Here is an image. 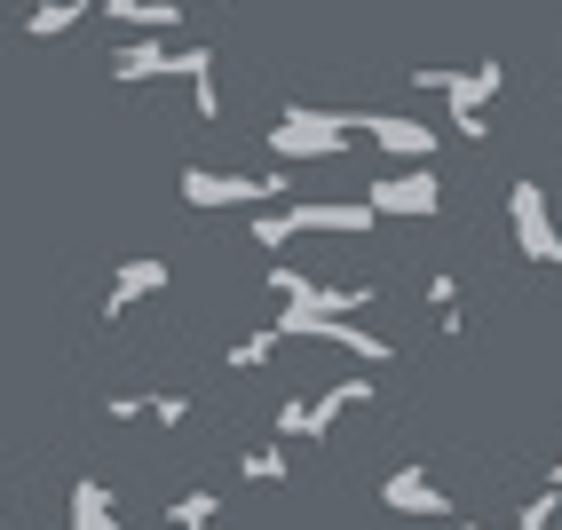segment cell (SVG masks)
Returning <instances> with one entry per match:
<instances>
[{"instance_id": "obj_1", "label": "cell", "mask_w": 562, "mask_h": 530, "mask_svg": "<svg viewBox=\"0 0 562 530\" xmlns=\"http://www.w3.org/2000/svg\"><path fill=\"white\" fill-rule=\"evenodd\" d=\"M364 230H381V214H372L364 199H349V206H333V199H310V206H261V214L246 222V238H254L261 253H285L293 238H364Z\"/></svg>"}, {"instance_id": "obj_2", "label": "cell", "mask_w": 562, "mask_h": 530, "mask_svg": "<svg viewBox=\"0 0 562 530\" xmlns=\"http://www.w3.org/2000/svg\"><path fill=\"white\" fill-rule=\"evenodd\" d=\"M372 396H381V388H372V372H341L333 388L285 396V404H278V420H270V436H278V443H317V436H333V428H341L349 411H364Z\"/></svg>"}, {"instance_id": "obj_3", "label": "cell", "mask_w": 562, "mask_h": 530, "mask_svg": "<svg viewBox=\"0 0 562 530\" xmlns=\"http://www.w3.org/2000/svg\"><path fill=\"white\" fill-rule=\"evenodd\" d=\"M349 150V111L333 103H285L270 120V159L302 167V159H341Z\"/></svg>"}, {"instance_id": "obj_4", "label": "cell", "mask_w": 562, "mask_h": 530, "mask_svg": "<svg viewBox=\"0 0 562 530\" xmlns=\"http://www.w3.org/2000/svg\"><path fill=\"white\" fill-rule=\"evenodd\" d=\"M199 71H214V48H167L159 32H143V41H120L111 48V80L127 88H151V80H199Z\"/></svg>"}, {"instance_id": "obj_5", "label": "cell", "mask_w": 562, "mask_h": 530, "mask_svg": "<svg viewBox=\"0 0 562 530\" xmlns=\"http://www.w3.org/2000/svg\"><path fill=\"white\" fill-rule=\"evenodd\" d=\"M285 167L270 174H231V167H182V206H278Z\"/></svg>"}, {"instance_id": "obj_6", "label": "cell", "mask_w": 562, "mask_h": 530, "mask_svg": "<svg viewBox=\"0 0 562 530\" xmlns=\"http://www.w3.org/2000/svg\"><path fill=\"white\" fill-rule=\"evenodd\" d=\"M507 222H515L522 261H539V270L562 278V230H554V206H547L539 182H515V191H507Z\"/></svg>"}, {"instance_id": "obj_7", "label": "cell", "mask_w": 562, "mask_h": 530, "mask_svg": "<svg viewBox=\"0 0 562 530\" xmlns=\"http://www.w3.org/2000/svg\"><path fill=\"white\" fill-rule=\"evenodd\" d=\"M364 206L381 222H428L443 206V182H436V167H396V174H381L364 191Z\"/></svg>"}, {"instance_id": "obj_8", "label": "cell", "mask_w": 562, "mask_h": 530, "mask_svg": "<svg viewBox=\"0 0 562 530\" xmlns=\"http://www.w3.org/2000/svg\"><path fill=\"white\" fill-rule=\"evenodd\" d=\"M412 88H420V95H443L452 111H492V103L507 95V64L483 56V64H468V71H412Z\"/></svg>"}, {"instance_id": "obj_9", "label": "cell", "mask_w": 562, "mask_h": 530, "mask_svg": "<svg viewBox=\"0 0 562 530\" xmlns=\"http://www.w3.org/2000/svg\"><path fill=\"white\" fill-rule=\"evenodd\" d=\"M349 135L381 143L389 159H404V167H428V159H436V143H443L428 120H404V111H349Z\"/></svg>"}, {"instance_id": "obj_10", "label": "cell", "mask_w": 562, "mask_h": 530, "mask_svg": "<svg viewBox=\"0 0 562 530\" xmlns=\"http://www.w3.org/2000/svg\"><path fill=\"white\" fill-rule=\"evenodd\" d=\"M381 507L396 522H452V499H443V483L420 460H404L396 475H381Z\"/></svg>"}, {"instance_id": "obj_11", "label": "cell", "mask_w": 562, "mask_h": 530, "mask_svg": "<svg viewBox=\"0 0 562 530\" xmlns=\"http://www.w3.org/2000/svg\"><path fill=\"white\" fill-rule=\"evenodd\" d=\"M175 285V270L159 253H135V261H120V270H111V293H103V325H120L127 309H143V301H159Z\"/></svg>"}, {"instance_id": "obj_12", "label": "cell", "mask_w": 562, "mask_h": 530, "mask_svg": "<svg viewBox=\"0 0 562 530\" xmlns=\"http://www.w3.org/2000/svg\"><path fill=\"white\" fill-rule=\"evenodd\" d=\"M64 530H127L120 522V490L95 483V475H80V483H71V522Z\"/></svg>"}, {"instance_id": "obj_13", "label": "cell", "mask_w": 562, "mask_h": 530, "mask_svg": "<svg viewBox=\"0 0 562 530\" xmlns=\"http://www.w3.org/2000/svg\"><path fill=\"white\" fill-rule=\"evenodd\" d=\"M95 9H103L111 24H127V32H159V41H167V32H182V9H175V0H95Z\"/></svg>"}, {"instance_id": "obj_14", "label": "cell", "mask_w": 562, "mask_h": 530, "mask_svg": "<svg viewBox=\"0 0 562 530\" xmlns=\"http://www.w3.org/2000/svg\"><path fill=\"white\" fill-rule=\"evenodd\" d=\"M95 16V0H41V9L24 16V41H64V32H80Z\"/></svg>"}, {"instance_id": "obj_15", "label": "cell", "mask_w": 562, "mask_h": 530, "mask_svg": "<svg viewBox=\"0 0 562 530\" xmlns=\"http://www.w3.org/2000/svg\"><path fill=\"white\" fill-rule=\"evenodd\" d=\"M167 522H175V530H214V522H222V490H206V483L182 490V499L167 507Z\"/></svg>"}, {"instance_id": "obj_16", "label": "cell", "mask_w": 562, "mask_h": 530, "mask_svg": "<svg viewBox=\"0 0 562 530\" xmlns=\"http://www.w3.org/2000/svg\"><path fill=\"white\" fill-rule=\"evenodd\" d=\"M285 349V340L270 332V325H261V332H246V340H231V349H222V364H231V372H261V364H270Z\"/></svg>"}, {"instance_id": "obj_17", "label": "cell", "mask_w": 562, "mask_h": 530, "mask_svg": "<svg viewBox=\"0 0 562 530\" xmlns=\"http://www.w3.org/2000/svg\"><path fill=\"white\" fill-rule=\"evenodd\" d=\"M238 475H246V483H285V475H293V460H285V443L270 436V443H254L246 460H238Z\"/></svg>"}, {"instance_id": "obj_18", "label": "cell", "mask_w": 562, "mask_h": 530, "mask_svg": "<svg viewBox=\"0 0 562 530\" xmlns=\"http://www.w3.org/2000/svg\"><path fill=\"white\" fill-rule=\"evenodd\" d=\"M428 309L443 317V332L460 340V278H452V270H436V278H428Z\"/></svg>"}, {"instance_id": "obj_19", "label": "cell", "mask_w": 562, "mask_h": 530, "mask_svg": "<svg viewBox=\"0 0 562 530\" xmlns=\"http://www.w3.org/2000/svg\"><path fill=\"white\" fill-rule=\"evenodd\" d=\"M554 515H562V490H539V499H531V507H522V515H515L507 530H547Z\"/></svg>"}, {"instance_id": "obj_20", "label": "cell", "mask_w": 562, "mask_h": 530, "mask_svg": "<svg viewBox=\"0 0 562 530\" xmlns=\"http://www.w3.org/2000/svg\"><path fill=\"white\" fill-rule=\"evenodd\" d=\"M151 420H159V428H182V420H191V396H182V388H159V396H151Z\"/></svg>"}, {"instance_id": "obj_21", "label": "cell", "mask_w": 562, "mask_h": 530, "mask_svg": "<svg viewBox=\"0 0 562 530\" xmlns=\"http://www.w3.org/2000/svg\"><path fill=\"white\" fill-rule=\"evenodd\" d=\"M452 127L460 143H492V111H452Z\"/></svg>"}, {"instance_id": "obj_22", "label": "cell", "mask_w": 562, "mask_h": 530, "mask_svg": "<svg viewBox=\"0 0 562 530\" xmlns=\"http://www.w3.org/2000/svg\"><path fill=\"white\" fill-rule=\"evenodd\" d=\"M547 490H562V460H547Z\"/></svg>"}, {"instance_id": "obj_23", "label": "cell", "mask_w": 562, "mask_h": 530, "mask_svg": "<svg viewBox=\"0 0 562 530\" xmlns=\"http://www.w3.org/2000/svg\"><path fill=\"white\" fill-rule=\"evenodd\" d=\"M452 530H492V522H452Z\"/></svg>"}]
</instances>
